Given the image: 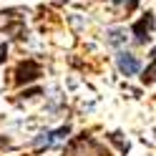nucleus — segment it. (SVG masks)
Returning a JSON list of instances; mask_svg holds the SVG:
<instances>
[{
	"label": "nucleus",
	"instance_id": "f03ea898",
	"mask_svg": "<svg viewBox=\"0 0 156 156\" xmlns=\"http://www.w3.org/2000/svg\"><path fill=\"white\" fill-rule=\"evenodd\" d=\"M15 78V86H25V83H33V81H38V78L43 76V66L38 63V61H33V58H28V61H20L15 66V73H13Z\"/></svg>",
	"mask_w": 156,
	"mask_h": 156
},
{
	"label": "nucleus",
	"instance_id": "20e7f679",
	"mask_svg": "<svg viewBox=\"0 0 156 156\" xmlns=\"http://www.w3.org/2000/svg\"><path fill=\"white\" fill-rule=\"evenodd\" d=\"M68 136H71V129H68V126H61V129H55V131L41 133V136H38V139L33 141V146H35V149H51L53 144H58V141H66Z\"/></svg>",
	"mask_w": 156,
	"mask_h": 156
},
{
	"label": "nucleus",
	"instance_id": "0eeeda50",
	"mask_svg": "<svg viewBox=\"0 0 156 156\" xmlns=\"http://www.w3.org/2000/svg\"><path fill=\"white\" fill-rule=\"evenodd\" d=\"M113 5H119V8H123L126 13H133L136 8H139V0H113Z\"/></svg>",
	"mask_w": 156,
	"mask_h": 156
},
{
	"label": "nucleus",
	"instance_id": "423d86ee",
	"mask_svg": "<svg viewBox=\"0 0 156 156\" xmlns=\"http://www.w3.org/2000/svg\"><path fill=\"white\" fill-rule=\"evenodd\" d=\"M154 81H156V58L151 61V66L144 68V73H141V83L149 86V83H154Z\"/></svg>",
	"mask_w": 156,
	"mask_h": 156
},
{
	"label": "nucleus",
	"instance_id": "1a4fd4ad",
	"mask_svg": "<svg viewBox=\"0 0 156 156\" xmlns=\"http://www.w3.org/2000/svg\"><path fill=\"white\" fill-rule=\"evenodd\" d=\"M8 146H10V139L8 136H0V151H5Z\"/></svg>",
	"mask_w": 156,
	"mask_h": 156
},
{
	"label": "nucleus",
	"instance_id": "7ed1b4c3",
	"mask_svg": "<svg viewBox=\"0 0 156 156\" xmlns=\"http://www.w3.org/2000/svg\"><path fill=\"white\" fill-rule=\"evenodd\" d=\"M151 30H154V13H146L141 15L139 20L131 25V33H133V41L139 45H146L151 41Z\"/></svg>",
	"mask_w": 156,
	"mask_h": 156
},
{
	"label": "nucleus",
	"instance_id": "f257e3e1",
	"mask_svg": "<svg viewBox=\"0 0 156 156\" xmlns=\"http://www.w3.org/2000/svg\"><path fill=\"white\" fill-rule=\"evenodd\" d=\"M23 10L10 8V10L0 13V30H5L8 35H13L15 41H23L25 38V15H20Z\"/></svg>",
	"mask_w": 156,
	"mask_h": 156
},
{
	"label": "nucleus",
	"instance_id": "9d476101",
	"mask_svg": "<svg viewBox=\"0 0 156 156\" xmlns=\"http://www.w3.org/2000/svg\"><path fill=\"white\" fill-rule=\"evenodd\" d=\"M5 58H8V45H0V66L5 63Z\"/></svg>",
	"mask_w": 156,
	"mask_h": 156
},
{
	"label": "nucleus",
	"instance_id": "39448f33",
	"mask_svg": "<svg viewBox=\"0 0 156 156\" xmlns=\"http://www.w3.org/2000/svg\"><path fill=\"white\" fill-rule=\"evenodd\" d=\"M116 63H119V71L123 76H136V73H139V68H141L139 58L131 55V53H126V51H121L119 55H116Z\"/></svg>",
	"mask_w": 156,
	"mask_h": 156
},
{
	"label": "nucleus",
	"instance_id": "6e6552de",
	"mask_svg": "<svg viewBox=\"0 0 156 156\" xmlns=\"http://www.w3.org/2000/svg\"><path fill=\"white\" fill-rule=\"evenodd\" d=\"M108 41L119 45V43H123V41H126V35H123V30H111V33H108Z\"/></svg>",
	"mask_w": 156,
	"mask_h": 156
}]
</instances>
